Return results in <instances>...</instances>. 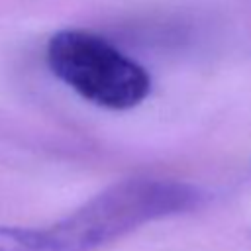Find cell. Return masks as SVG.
Instances as JSON below:
<instances>
[{"label": "cell", "instance_id": "obj_1", "mask_svg": "<svg viewBox=\"0 0 251 251\" xmlns=\"http://www.w3.org/2000/svg\"><path fill=\"white\" fill-rule=\"evenodd\" d=\"M206 194L188 182L155 176L118 180L59 222L41 227L43 251H98L127 233L198 210Z\"/></svg>", "mask_w": 251, "mask_h": 251}, {"label": "cell", "instance_id": "obj_2", "mask_svg": "<svg viewBox=\"0 0 251 251\" xmlns=\"http://www.w3.org/2000/svg\"><path fill=\"white\" fill-rule=\"evenodd\" d=\"M45 61L53 76L84 100L129 110L151 92L149 73L108 39L84 29H61L47 41Z\"/></svg>", "mask_w": 251, "mask_h": 251}, {"label": "cell", "instance_id": "obj_3", "mask_svg": "<svg viewBox=\"0 0 251 251\" xmlns=\"http://www.w3.org/2000/svg\"><path fill=\"white\" fill-rule=\"evenodd\" d=\"M0 251H41V229L0 224Z\"/></svg>", "mask_w": 251, "mask_h": 251}]
</instances>
